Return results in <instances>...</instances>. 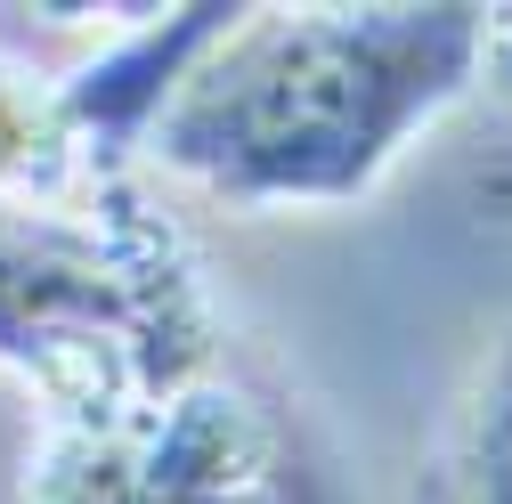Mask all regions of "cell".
Returning a JSON list of instances; mask_svg holds the SVG:
<instances>
[{
  "label": "cell",
  "instance_id": "obj_1",
  "mask_svg": "<svg viewBox=\"0 0 512 504\" xmlns=\"http://www.w3.org/2000/svg\"><path fill=\"white\" fill-rule=\"evenodd\" d=\"M496 66V9H228L139 163L228 212L366 204Z\"/></svg>",
  "mask_w": 512,
  "mask_h": 504
},
{
  "label": "cell",
  "instance_id": "obj_2",
  "mask_svg": "<svg viewBox=\"0 0 512 504\" xmlns=\"http://www.w3.org/2000/svg\"><path fill=\"white\" fill-rule=\"evenodd\" d=\"M220 301L204 244L139 179L0 204V374L41 423L131 415L212 383Z\"/></svg>",
  "mask_w": 512,
  "mask_h": 504
},
{
  "label": "cell",
  "instance_id": "obj_3",
  "mask_svg": "<svg viewBox=\"0 0 512 504\" xmlns=\"http://www.w3.org/2000/svg\"><path fill=\"white\" fill-rule=\"evenodd\" d=\"M17 504H285V431L212 374L131 415L41 423Z\"/></svg>",
  "mask_w": 512,
  "mask_h": 504
},
{
  "label": "cell",
  "instance_id": "obj_4",
  "mask_svg": "<svg viewBox=\"0 0 512 504\" xmlns=\"http://www.w3.org/2000/svg\"><path fill=\"white\" fill-rule=\"evenodd\" d=\"M106 179H131V171L98 155L66 74L0 57V204H66Z\"/></svg>",
  "mask_w": 512,
  "mask_h": 504
},
{
  "label": "cell",
  "instance_id": "obj_5",
  "mask_svg": "<svg viewBox=\"0 0 512 504\" xmlns=\"http://www.w3.org/2000/svg\"><path fill=\"white\" fill-rule=\"evenodd\" d=\"M464 488L472 504H512V334L496 366L472 391V431H464Z\"/></svg>",
  "mask_w": 512,
  "mask_h": 504
},
{
  "label": "cell",
  "instance_id": "obj_6",
  "mask_svg": "<svg viewBox=\"0 0 512 504\" xmlns=\"http://www.w3.org/2000/svg\"><path fill=\"white\" fill-rule=\"evenodd\" d=\"M496 57H512V9H496Z\"/></svg>",
  "mask_w": 512,
  "mask_h": 504
}]
</instances>
